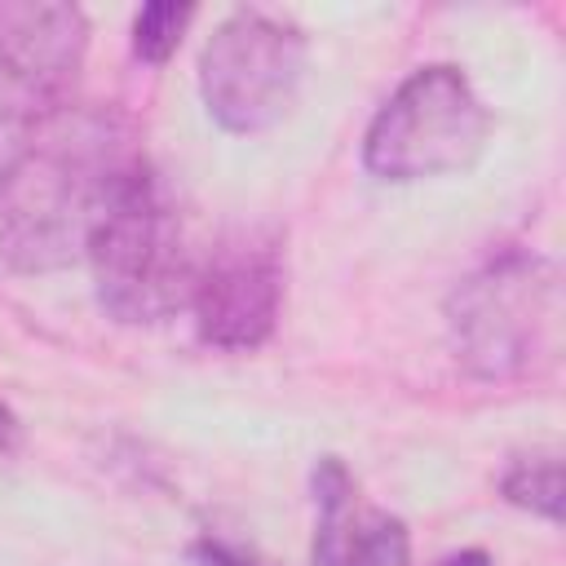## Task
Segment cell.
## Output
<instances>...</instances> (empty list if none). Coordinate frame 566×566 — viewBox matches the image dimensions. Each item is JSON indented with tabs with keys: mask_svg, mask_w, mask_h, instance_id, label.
Returning a JSON list of instances; mask_svg holds the SVG:
<instances>
[{
	"mask_svg": "<svg viewBox=\"0 0 566 566\" xmlns=\"http://www.w3.org/2000/svg\"><path fill=\"white\" fill-rule=\"evenodd\" d=\"M137 155L128 119L111 106L66 102L22 128L0 168V261L22 274L80 261L115 177Z\"/></svg>",
	"mask_w": 566,
	"mask_h": 566,
	"instance_id": "cell-1",
	"label": "cell"
},
{
	"mask_svg": "<svg viewBox=\"0 0 566 566\" xmlns=\"http://www.w3.org/2000/svg\"><path fill=\"white\" fill-rule=\"evenodd\" d=\"M84 256L102 310L119 323H159L190 305L199 256L190 252L177 203L146 155L115 177Z\"/></svg>",
	"mask_w": 566,
	"mask_h": 566,
	"instance_id": "cell-2",
	"label": "cell"
},
{
	"mask_svg": "<svg viewBox=\"0 0 566 566\" xmlns=\"http://www.w3.org/2000/svg\"><path fill=\"white\" fill-rule=\"evenodd\" d=\"M455 358L478 380H535L557 363L562 279L531 248H504L455 283L447 301Z\"/></svg>",
	"mask_w": 566,
	"mask_h": 566,
	"instance_id": "cell-3",
	"label": "cell"
},
{
	"mask_svg": "<svg viewBox=\"0 0 566 566\" xmlns=\"http://www.w3.org/2000/svg\"><path fill=\"white\" fill-rule=\"evenodd\" d=\"M491 137V115L460 66L411 71L376 111L363 137V164L385 181H420L469 168Z\"/></svg>",
	"mask_w": 566,
	"mask_h": 566,
	"instance_id": "cell-4",
	"label": "cell"
},
{
	"mask_svg": "<svg viewBox=\"0 0 566 566\" xmlns=\"http://www.w3.org/2000/svg\"><path fill=\"white\" fill-rule=\"evenodd\" d=\"M301 75H305L301 27L261 9L230 13L208 35L199 57V88L208 115L230 133H261L279 124L296 102Z\"/></svg>",
	"mask_w": 566,
	"mask_h": 566,
	"instance_id": "cell-5",
	"label": "cell"
},
{
	"mask_svg": "<svg viewBox=\"0 0 566 566\" xmlns=\"http://www.w3.org/2000/svg\"><path fill=\"white\" fill-rule=\"evenodd\" d=\"M88 49V18L53 0H0V115L31 128L71 102Z\"/></svg>",
	"mask_w": 566,
	"mask_h": 566,
	"instance_id": "cell-6",
	"label": "cell"
},
{
	"mask_svg": "<svg viewBox=\"0 0 566 566\" xmlns=\"http://www.w3.org/2000/svg\"><path fill=\"white\" fill-rule=\"evenodd\" d=\"M283 305V252L270 230L226 234L195 270L190 310L199 340L217 349H256L270 340Z\"/></svg>",
	"mask_w": 566,
	"mask_h": 566,
	"instance_id": "cell-7",
	"label": "cell"
},
{
	"mask_svg": "<svg viewBox=\"0 0 566 566\" xmlns=\"http://www.w3.org/2000/svg\"><path fill=\"white\" fill-rule=\"evenodd\" d=\"M314 566H407L411 535L402 517L367 504L354 473L336 455H323L314 469Z\"/></svg>",
	"mask_w": 566,
	"mask_h": 566,
	"instance_id": "cell-8",
	"label": "cell"
},
{
	"mask_svg": "<svg viewBox=\"0 0 566 566\" xmlns=\"http://www.w3.org/2000/svg\"><path fill=\"white\" fill-rule=\"evenodd\" d=\"M500 491L509 504L531 509L548 522L562 517V455L557 451H526L513 455V464L500 478Z\"/></svg>",
	"mask_w": 566,
	"mask_h": 566,
	"instance_id": "cell-9",
	"label": "cell"
},
{
	"mask_svg": "<svg viewBox=\"0 0 566 566\" xmlns=\"http://www.w3.org/2000/svg\"><path fill=\"white\" fill-rule=\"evenodd\" d=\"M190 18H195V4H172V0L137 9V18H133V49H137V57L150 62V66L168 62L172 49L181 44V31L190 27Z\"/></svg>",
	"mask_w": 566,
	"mask_h": 566,
	"instance_id": "cell-10",
	"label": "cell"
},
{
	"mask_svg": "<svg viewBox=\"0 0 566 566\" xmlns=\"http://www.w3.org/2000/svg\"><path fill=\"white\" fill-rule=\"evenodd\" d=\"M190 566H274V562L226 535H203L190 544Z\"/></svg>",
	"mask_w": 566,
	"mask_h": 566,
	"instance_id": "cell-11",
	"label": "cell"
},
{
	"mask_svg": "<svg viewBox=\"0 0 566 566\" xmlns=\"http://www.w3.org/2000/svg\"><path fill=\"white\" fill-rule=\"evenodd\" d=\"M18 451H22V420L13 416V407L0 402V464L18 460Z\"/></svg>",
	"mask_w": 566,
	"mask_h": 566,
	"instance_id": "cell-12",
	"label": "cell"
},
{
	"mask_svg": "<svg viewBox=\"0 0 566 566\" xmlns=\"http://www.w3.org/2000/svg\"><path fill=\"white\" fill-rule=\"evenodd\" d=\"M438 566H495L482 548H464V553H455V557H447V562H438Z\"/></svg>",
	"mask_w": 566,
	"mask_h": 566,
	"instance_id": "cell-13",
	"label": "cell"
},
{
	"mask_svg": "<svg viewBox=\"0 0 566 566\" xmlns=\"http://www.w3.org/2000/svg\"><path fill=\"white\" fill-rule=\"evenodd\" d=\"M22 137V128L18 124H9L4 115H0V168H4V159H9V150H13V142Z\"/></svg>",
	"mask_w": 566,
	"mask_h": 566,
	"instance_id": "cell-14",
	"label": "cell"
}]
</instances>
